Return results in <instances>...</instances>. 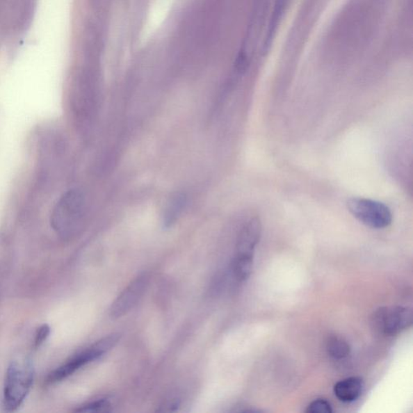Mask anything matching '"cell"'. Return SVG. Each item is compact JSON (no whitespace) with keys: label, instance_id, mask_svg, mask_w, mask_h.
<instances>
[{"label":"cell","instance_id":"cell-1","mask_svg":"<svg viewBox=\"0 0 413 413\" xmlns=\"http://www.w3.org/2000/svg\"><path fill=\"white\" fill-rule=\"evenodd\" d=\"M392 0H348L330 25L321 55L347 60L364 54L374 42Z\"/></svg>","mask_w":413,"mask_h":413},{"label":"cell","instance_id":"cell-2","mask_svg":"<svg viewBox=\"0 0 413 413\" xmlns=\"http://www.w3.org/2000/svg\"><path fill=\"white\" fill-rule=\"evenodd\" d=\"M85 215V198L81 191L70 190L54 206L51 225L63 238H70L81 228Z\"/></svg>","mask_w":413,"mask_h":413},{"label":"cell","instance_id":"cell-3","mask_svg":"<svg viewBox=\"0 0 413 413\" xmlns=\"http://www.w3.org/2000/svg\"><path fill=\"white\" fill-rule=\"evenodd\" d=\"M34 369L32 362L25 360L23 364L13 362L9 365L3 389V407L8 412H14L21 407L32 389Z\"/></svg>","mask_w":413,"mask_h":413},{"label":"cell","instance_id":"cell-4","mask_svg":"<svg viewBox=\"0 0 413 413\" xmlns=\"http://www.w3.org/2000/svg\"><path fill=\"white\" fill-rule=\"evenodd\" d=\"M119 339L120 335L114 334L105 337L102 340L95 342L88 348L79 353L72 359L65 362V364L50 373L47 378V382L49 384H54V382L67 379V377L72 375L74 372H76L81 367L90 364V362L97 360L106 353L112 350L118 344Z\"/></svg>","mask_w":413,"mask_h":413},{"label":"cell","instance_id":"cell-5","mask_svg":"<svg viewBox=\"0 0 413 413\" xmlns=\"http://www.w3.org/2000/svg\"><path fill=\"white\" fill-rule=\"evenodd\" d=\"M327 0H306L303 11L299 14L296 24L292 28L284 55H299L302 47L314 27L317 17L325 6Z\"/></svg>","mask_w":413,"mask_h":413},{"label":"cell","instance_id":"cell-6","mask_svg":"<svg viewBox=\"0 0 413 413\" xmlns=\"http://www.w3.org/2000/svg\"><path fill=\"white\" fill-rule=\"evenodd\" d=\"M347 208L360 222L373 229H384L392 222V214L389 206L378 201L351 198L347 201Z\"/></svg>","mask_w":413,"mask_h":413},{"label":"cell","instance_id":"cell-7","mask_svg":"<svg viewBox=\"0 0 413 413\" xmlns=\"http://www.w3.org/2000/svg\"><path fill=\"white\" fill-rule=\"evenodd\" d=\"M412 318V310L409 307H384L375 311L374 323L382 334L392 336L409 328Z\"/></svg>","mask_w":413,"mask_h":413},{"label":"cell","instance_id":"cell-8","mask_svg":"<svg viewBox=\"0 0 413 413\" xmlns=\"http://www.w3.org/2000/svg\"><path fill=\"white\" fill-rule=\"evenodd\" d=\"M149 276L147 274L140 275L128 285L120 293L110 309L112 318H120L127 314L138 305L148 288Z\"/></svg>","mask_w":413,"mask_h":413},{"label":"cell","instance_id":"cell-9","mask_svg":"<svg viewBox=\"0 0 413 413\" xmlns=\"http://www.w3.org/2000/svg\"><path fill=\"white\" fill-rule=\"evenodd\" d=\"M261 234V225L259 218L248 221L241 230L236 243V258L254 259V250L259 244Z\"/></svg>","mask_w":413,"mask_h":413},{"label":"cell","instance_id":"cell-10","mask_svg":"<svg viewBox=\"0 0 413 413\" xmlns=\"http://www.w3.org/2000/svg\"><path fill=\"white\" fill-rule=\"evenodd\" d=\"M364 387V380L362 378L350 377L337 382L334 387V392L340 401L350 403L359 399Z\"/></svg>","mask_w":413,"mask_h":413},{"label":"cell","instance_id":"cell-11","mask_svg":"<svg viewBox=\"0 0 413 413\" xmlns=\"http://www.w3.org/2000/svg\"><path fill=\"white\" fill-rule=\"evenodd\" d=\"M186 202V196L183 194H177L170 200L164 214L163 222L165 227H170L175 224L180 213H182Z\"/></svg>","mask_w":413,"mask_h":413},{"label":"cell","instance_id":"cell-12","mask_svg":"<svg viewBox=\"0 0 413 413\" xmlns=\"http://www.w3.org/2000/svg\"><path fill=\"white\" fill-rule=\"evenodd\" d=\"M326 350L330 357L335 359H342L349 356L350 346L341 337H332L327 342Z\"/></svg>","mask_w":413,"mask_h":413},{"label":"cell","instance_id":"cell-13","mask_svg":"<svg viewBox=\"0 0 413 413\" xmlns=\"http://www.w3.org/2000/svg\"><path fill=\"white\" fill-rule=\"evenodd\" d=\"M112 407V404L109 399H100L90 402L83 406H80L79 409L75 410L76 412H109Z\"/></svg>","mask_w":413,"mask_h":413},{"label":"cell","instance_id":"cell-14","mask_svg":"<svg viewBox=\"0 0 413 413\" xmlns=\"http://www.w3.org/2000/svg\"><path fill=\"white\" fill-rule=\"evenodd\" d=\"M308 413H332V406L329 401L325 399H317L312 401L307 407Z\"/></svg>","mask_w":413,"mask_h":413},{"label":"cell","instance_id":"cell-15","mask_svg":"<svg viewBox=\"0 0 413 413\" xmlns=\"http://www.w3.org/2000/svg\"><path fill=\"white\" fill-rule=\"evenodd\" d=\"M49 334L50 328L48 325H43L40 327L37 330L36 335H35L34 348L38 349L44 343V341H47Z\"/></svg>","mask_w":413,"mask_h":413}]
</instances>
